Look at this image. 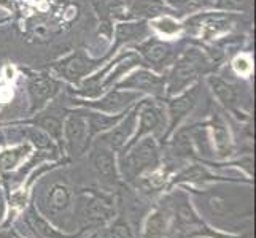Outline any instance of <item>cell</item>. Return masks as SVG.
<instances>
[{
	"label": "cell",
	"instance_id": "6da1fadb",
	"mask_svg": "<svg viewBox=\"0 0 256 238\" xmlns=\"http://www.w3.org/2000/svg\"><path fill=\"white\" fill-rule=\"evenodd\" d=\"M161 165V154L158 142L146 135L140 138L136 145L122 151L120 156L118 170L126 181H136L142 175L152 172Z\"/></svg>",
	"mask_w": 256,
	"mask_h": 238
},
{
	"label": "cell",
	"instance_id": "7a4b0ae2",
	"mask_svg": "<svg viewBox=\"0 0 256 238\" xmlns=\"http://www.w3.org/2000/svg\"><path fill=\"white\" fill-rule=\"evenodd\" d=\"M76 213L84 227H100L114 218V202L105 192L83 189L78 199Z\"/></svg>",
	"mask_w": 256,
	"mask_h": 238
},
{
	"label": "cell",
	"instance_id": "3957f363",
	"mask_svg": "<svg viewBox=\"0 0 256 238\" xmlns=\"http://www.w3.org/2000/svg\"><path fill=\"white\" fill-rule=\"evenodd\" d=\"M42 211V216H46L51 219L50 223H59L58 227L60 231L67 227V223L72 218L74 211V191L64 181H56L46 189L45 196L42 199V204L38 205Z\"/></svg>",
	"mask_w": 256,
	"mask_h": 238
},
{
	"label": "cell",
	"instance_id": "277c9868",
	"mask_svg": "<svg viewBox=\"0 0 256 238\" xmlns=\"http://www.w3.org/2000/svg\"><path fill=\"white\" fill-rule=\"evenodd\" d=\"M206 68V57L200 54L198 49H190L180 57L178 62L175 64L169 84H167V94H180L198 78L200 72Z\"/></svg>",
	"mask_w": 256,
	"mask_h": 238
},
{
	"label": "cell",
	"instance_id": "5b68a950",
	"mask_svg": "<svg viewBox=\"0 0 256 238\" xmlns=\"http://www.w3.org/2000/svg\"><path fill=\"white\" fill-rule=\"evenodd\" d=\"M62 145L70 156H82L91 145L90 134H88V122L84 114L72 113L62 122Z\"/></svg>",
	"mask_w": 256,
	"mask_h": 238
},
{
	"label": "cell",
	"instance_id": "8992f818",
	"mask_svg": "<svg viewBox=\"0 0 256 238\" xmlns=\"http://www.w3.org/2000/svg\"><path fill=\"white\" fill-rule=\"evenodd\" d=\"M138 110H140V103L136 105L128 114H124V118H122L120 122H116L110 130L100 134L96 143L108 148L112 151H120V149L124 148L126 143L130 140V137L134 135V130L137 127Z\"/></svg>",
	"mask_w": 256,
	"mask_h": 238
},
{
	"label": "cell",
	"instance_id": "52a82bcc",
	"mask_svg": "<svg viewBox=\"0 0 256 238\" xmlns=\"http://www.w3.org/2000/svg\"><path fill=\"white\" fill-rule=\"evenodd\" d=\"M164 124H166V118H164V111L161 107H158L156 103H150L146 100L140 102L138 121H137L138 130L130 137V140L121 151H126V149H129L132 145H136L140 138H144L146 135L161 134L164 129Z\"/></svg>",
	"mask_w": 256,
	"mask_h": 238
},
{
	"label": "cell",
	"instance_id": "ba28073f",
	"mask_svg": "<svg viewBox=\"0 0 256 238\" xmlns=\"http://www.w3.org/2000/svg\"><path fill=\"white\" fill-rule=\"evenodd\" d=\"M90 159L99 180L104 184H107V186H116L120 181V170L116 157H114V151L99 143H94L90 153Z\"/></svg>",
	"mask_w": 256,
	"mask_h": 238
},
{
	"label": "cell",
	"instance_id": "9c48e42d",
	"mask_svg": "<svg viewBox=\"0 0 256 238\" xmlns=\"http://www.w3.org/2000/svg\"><path fill=\"white\" fill-rule=\"evenodd\" d=\"M169 208L172 213V227H175L176 231L188 232L192 235L202 224H204L202 219L196 215V211H194L191 202L184 192L175 194L172 207Z\"/></svg>",
	"mask_w": 256,
	"mask_h": 238
},
{
	"label": "cell",
	"instance_id": "30bf717a",
	"mask_svg": "<svg viewBox=\"0 0 256 238\" xmlns=\"http://www.w3.org/2000/svg\"><path fill=\"white\" fill-rule=\"evenodd\" d=\"M199 94H200V86H194L191 89H184L183 92H180V95H176L175 99L169 102L170 122H169V130L166 132V137H169L176 129V126H178L191 113V110L196 107Z\"/></svg>",
	"mask_w": 256,
	"mask_h": 238
},
{
	"label": "cell",
	"instance_id": "8fae6325",
	"mask_svg": "<svg viewBox=\"0 0 256 238\" xmlns=\"http://www.w3.org/2000/svg\"><path fill=\"white\" fill-rule=\"evenodd\" d=\"M140 94L130 92V91H112L107 95H104L102 99L94 100V102H86L88 108H92L100 113H108V114H118L128 110L132 103L138 100Z\"/></svg>",
	"mask_w": 256,
	"mask_h": 238
},
{
	"label": "cell",
	"instance_id": "7c38bea8",
	"mask_svg": "<svg viewBox=\"0 0 256 238\" xmlns=\"http://www.w3.org/2000/svg\"><path fill=\"white\" fill-rule=\"evenodd\" d=\"M24 223L29 227V231L34 232L35 237L38 238H78L84 232V229H82L78 234H66L64 231L52 226L45 216H42L34 205H30L26 211Z\"/></svg>",
	"mask_w": 256,
	"mask_h": 238
},
{
	"label": "cell",
	"instance_id": "4fadbf2b",
	"mask_svg": "<svg viewBox=\"0 0 256 238\" xmlns=\"http://www.w3.org/2000/svg\"><path fill=\"white\" fill-rule=\"evenodd\" d=\"M59 83L48 75H40L30 79L29 83V97H30V111H37L52 97L59 92Z\"/></svg>",
	"mask_w": 256,
	"mask_h": 238
},
{
	"label": "cell",
	"instance_id": "5bb4252c",
	"mask_svg": "<svg viewBox=\"0 0 256 238\" xmlns=\"http://www.w3.org/2000/svg\"><path fill=\"white\" fill-rule=\"evenodd\" d=\"M172 229V213L169 207H156L148 215L142 238H167Z\"/></svg>",
	"mask_w": 256,
	"mask_h": 238
},
{
	"label": "cell",
	"instance_id": "9a60e30c",
	"mask_svg": "<svg viewBox=\"0 0 256 238\" xmlns=\"http://www.w3.org/2000/svg\"><path fill=\"white\" fill-rule=\"evenodd\" d=\"M138 49L146 62L156 68L166 67L175 57V49L170 43H164L156 38H150L148 41L142 43Z\"/></svg>",
	"mask_w": 256,
	"mask_h": 238
},
{
	"label": "cell",
	"instance_id": "2e32d148",
	"mask_svg": "<svg viewBox=\"0 0 256 238\" xmlns=\"http://www.w3.org/2000/svg\"><path fill=\"white\" fill-rule=\"evenodd\" d=\"M164 78L158 76L148 70H138L132 73L128 79L121 83V87H130L136 91H144L153 95H160L164 92Z\"/></svg>",
	"mask_w": 256,
	"mask_h": 238
},
{
	"label": "cell",
	"instance_id": "e0dca14e",
	"mask_svg": "<svg viewBox=\"0 0 256 238\" xmlns=\"http://www.w3.org/2000/svg\"><path fill=\"white\" fill-rule=\"evenodd\" d=\"M90 60L84 56V52L80 51L75 52V54H70L64 60H60L59 64H56L54 70L58 72V75L68 79V81L78 83V79L90 72Z\"/></svg>",
	"mask_w": 256,
	"mask_h": 238
},
{
	"label": "cell",
	"instance_id": "ac0fdd59",
	"mask_svg": "<svg viewBox=\"0 0 256 238\" xmlns=\"http://www.w3.org/2000/svg\"><path fill=\"white\" fill-rule=\"evenodd\" d=\"M86 122H88V134H90V140L94 137L104 134V132L110 130L116 122H120L124 118V113L118 114H102L100 111H91L86 113Z\"/></svg>",
	"mask_w": 256,
	"mask_h": 238
},
{
	"label": "cell",
	"instance_id": "d6986e66",
	"mask_svg": "<svg viewBox=\"0 0 256 238\" xmlns=\"http://www.w3.org/2000/svg\"><path fill=\"white\" fill-rule=\"evenodd\" d=\"M210 127H212V134H214V140H212L214 151L216 153L220 159L228 157L232 151V142H231V135H229V130L224 124V121L220 116H214Z\"/></svg>",
	"mask_w": 256,
	"mask_h": 238
},
{
	"label": "cell",
	"instance_id": "ffe728a7",
	"mask_svg": "<svg viewBox=\"0 0 256 238\" xmlns=\"http://www.w3.org/2000/svg\"><path fill=\"white\" fill-rule=\"evenodd\" d=\"M30 154V143H21L18 146L0 151V173L6 175L20 169V164Z\"/></svg>",
	"mask_w": 256,
	"mask_h": 238
},
{
	"label": "cell",
	"instance_id": "44dd1931",
	"mask_svg": "<svg viewBox=\"0 0 256 238\" xmlns=\"http://www.w3.org/2000/svg\"><path fill=\"white\" fill-rule=\"evenodd\" d=\"M208 84L212 86V91L216 95V99L222 102L224 107L229 110H234V107L239 102V92H237V87L232 86L231 83L224 81V79L218 78V76H210L208 78Z\"/></svg>",
	"mask_w": 256,
	"mask_h": 238
},
{
	"label": "cell",
	"instance_id": "7402d4cb",
	"mask_svg": "<svg viewBox=\"0 0 256 238\" xmlns=\"http://www.w3.org/2000/svg\"><path fill=\"white\" fill-rule=\"evenodd\" d=\"M26 124L42 129L43 132H46L54 142L62 145V121H60V118H58L56 114H38L37 118L28 121Z\"/></svg>",
	"mask_w": 256,
	"mask_h": 238
},
{
	"label": "cell",
	"instance_id": "603a6c76",
	"mask_svg": "<svg viewBox=\"0 0 256 238\" xmlns=\"http://www.w3.org/2000/svg\"><path fill=\"white\" fill-rule=\"evenodd\" d=\"M148 35V25L145 22H130V24H120L116 27V43H114V49L120 48L122 43L142 40Z\"/></svg>",
	"mask_w": 256,
	"mask_h": 238
},
{
	"label": "cell",
	"instance_id": "cb8c5ba5",
	"mask_svg": "<svg viewBox=\"0 0 256 238\" xmlns=\"http://www.w3.org/2000/svg\"><path fill=\"white\" fill-rule=\"evenodd\" d=\"M21 135L24 140H28V143L34 145L37 149H40V151L56 153V146H54V142H52V138L42 129L35 126H28L21 129Z\"/></svg>",
	"mask_w": 256,
	"mask_h": 238
},
{
	"label": "cell",
	"instance_id": "d4e9b609",
	"mask_svg": "<svg viewBox=\"0 0 256 238\" xmlns=\"http://www.w3.org/2000/svg\"><path fill=\"white\" fill-rule=\"evenodd\" d=\"M218 176L208 173L207 169L202 165H191L188 169H184L178 175L174 176L170 186L174 184H182V183H207V181H216Z\"/></svg>",
	"mask_w": 256,
	"mask_h": 238
},
{
	"label": "cell",
	"instance_id": "484cf974",
	"mask_svg": "<svg viewBox=\"0 0 256 238\" xmlns=\"http://www.w3.org/2000/svg\"><path fill=\"white\" fill-rule=\"evenodd\" d=\"M99 238H136L134 231L124 219H116Z\"/></svg>",
	"mask_w": 256,
	"mask_h": 238
},
{
	"label": "cell",
	"instance_id": "4316f807",
	"mask_svg": "<svg viewBox=\"0 0 256 238\" xmlns=\"http://www.w3.org/2000/svg\"><path fill=\"white\" fill-rule=\"evenodd\" d=\"M153 27L158 29V30H161L162 33L166 35H174L176 32H180L182 29V25L180 24H176V21H174L172 17H161V19H156L153 21Z\"/></svg>",
	"mask_w": 256,
	"mask_h": 238
},
{
	"label": "cell",
	"instance_id": "83f0119b",
	"mask_svg": "<svg viewBox=\"0 0 256 238\" xmlns=\"http://www.w3.org/2000/svg\"><path fill=\"white\" fill-rule=\"evenodd\" d=\"M210 3H212V0H178L175 5L176 8H180V11L191 13V11L200 10V8H204Z\"/></svg>",
	"mask_w": 256,
	"mask_h": 238
},
{
	"label": "cell",
	"instance_id": "f1b7e54d",
	"mask_svg": "<svg viewBox=\"0 0 256 238\" xmlns=\"http://www.w3.org/2000/svg\"><path fill=\"white\" fill-rule=\"evenodd\" d=\"M245 0H218V8H226V10H240L244 8Z\"/></svg>",
	"mask_w": 256,
	"mask_h": 238
},
{
	"label": "cell",
	"instance_id": "f546056e",
	"mask_svg": "<svg viewBox=\"0 0 256 238\" xmlns=\"http://www.w3.org/2000/svg\"><path fill=\"white\" fill-rule=\"evenodd\" d=\"M234 67L236 70L239 73H246L250 70V64H248V60L244 59V57H237L236 59V62H234Z\"/></svg>",
	"mask_w": 256,
	"mask_h": 238
},
{
	"label": "cell",
	"instance_id": "4dcf8cb0",
	"mask_svg": "<svg viewBox=\"0 0 256 238\" xmlns=\"http://www.w3.org/2000/svg\"><path fill=\"white\" fill-rule=\"evenodd\" d=\"M4 219H5V196L2 188H0V224L4 223Z\"/></svg>",
	"mask_w": 256,
	"mask_h": 238
}]
</instances>
